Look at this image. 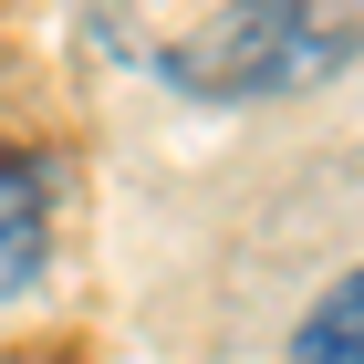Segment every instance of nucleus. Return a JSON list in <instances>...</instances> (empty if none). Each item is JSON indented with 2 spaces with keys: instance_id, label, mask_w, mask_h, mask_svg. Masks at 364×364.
Segmentation results:
<instances>
[{
  "instance_id": "nucleus-1",
  "label": "nucleus",
  "mask_w": 364,
  "mask_h": 364,
  "mask_svg": "<svg viewBox=\"0 0 364 364\" xmlns=\"http://www.w3.org/2000/svg\"><path fill=\"white\" fill-rule=\"evenodd\" d=\"M84 31L188 105H271L364 63V0H84Z\"/></svg>"
},
{
  "instance_id": "nucleus-2",
  "label": "nucleus",
  "mask_w": 364,
  "mask_h": 364,
  "mask_svg": "<svg viewBox=\"0 0 364 364\" xmlns=\"http://www.w3.org/2000/svg\"><path fill=\"white\" fill-rule=\"evenodd\" d=\"M53 260V177L42 156H0V302H21Z\"/></svg>"
},
{
  "instance_id": "nucleus-3",
  "label": "nucleus",
  "mask_w": 364,
  "mask_h": 364,
  "mask_svg": "<svg viewBox=\"0 0 364 364\" xmlns=\"http://www.w3.org/2000/svg\"><path fill=\"white\" fill-rule=\"evenodd\" d=\"M291 364H364V260L291 323Z\"/></svg>"
}]
</instances>
